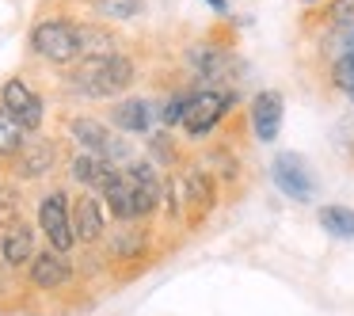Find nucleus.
<instances>
[{
  "instance_id": "f257e3e1",
  "label": "nucleus",
  "mask_w": 354,
  "mask_h": 316,
  "mask_svg": "<svg viewBox=\"0 0 354 316\" xmlns=\"http://www.w3.org/2000/svg\"><path fill=\"white\" fill-rule=\"evenodd\" d=\"M244 57L236 50V31H202L198 39L183 42L176 65V84L187 88H236L244 80Z\"/></svg>"
},
{
  "instance_id": "f03ea898",
  "label": "nucleus",
  "mask_w": 354,
  "mask_h": 316,
  "mask_svg": "<svg viewBox=\"0 0 354 316\" xmlns=\"http://www.w3.org/2000/svg\"><path fill=\"white\" fill-rule=\"evenodd\" d=\"M65 95L73 100H84V103H111L118 95L133 92V84L141 80V62L130 46L115 50V54H103V57H80L77 65L57 73Z\"/></svg>"
},
{
  "instance_id": "7ed1b4c3",
  "label": "nucleus",
  "mask_w": 354,
  "mask_h": 316,
  "mask_svg": "<svg viewBox=\"0 0 354 316\" xmlns=\"http://www.w3.org/2000/svg\"><path fill=\"white\" fill-rule=\"evenodd\" d=\"M164 248L168 244H164L156 221H122V225L115 221L95 252H100L103 267L115 278H133V275L153 267L164 255Z\"/></svg>"
},
{
  "instance_id": "20e7f679",
  "label": "nucleus",
  "mask_w": 354,
  "mask_h": 316,
  "mask_svg": "<svg viewBox=\"0 0 354 316\" xmlns=\"http://www.w3.org/2000/svg\"><path fill=\"white\" fill-rule=\"evenodd\" d=\"M27 54L35 62H42L46 69H69L80 62V31H77V16L69 12H50L39 16L27 31Z\"/></svg>"
},
{
  "instance_id": "39448f33",
  "label": "nucleus",
  "mask_w": 354,
  "mask_h": 316,
  "mask_svg": "<svg viewBox=\"0 0 354 316\" xmlns=\"http://www.w3.org/2000/svg\"><path fill=\"white\" fill-rule=\"evenodd\" d=\"M236 111H240L236 88H194L187 95L183 118H179V133L187 138V145H206Z\"/></svg>"
},
{
  "instance_id": "423d86ee",
  "label": "nucleus",
  "mask_w": 354,
  "mask_h": 316,
  "mask_svg": "<svg viewBox=\"0 0 354 316\" xmlns=\"http://www.w3.org/2000/svg\"><path fill=\"white\" fill-rule=\"evenodd\" d=\"M65 153H69V145L57 133H31L24 141V149L4 164V176L16 179V183H42L54 171H62Z\"/></svg>"
},
{
  "instance_id": "0eeeda50",
  "label": "nucleus",
  "mask_w": 354,
  "mask_h": 316,
  "mask_svg": "<svg viewBox=\"0 0 354 316\" xmlns=\"http://www.w3.org/2000/svg\"><path fill=\"white\" fill-rule=\"evenodd\" d=\"M69 202H73L69 187L54 183V187H46V191L39 194V206H35V229L42 232L46 248L65 252V255L77 252V240H73V221H69Z\"/></svg>"
},
{
  "instance_id": "6e6552de",
  "label": "nucleus",
  "mask_w": 354,
  "mask_h": 316,
  "mask_svg": "<svg viewBox=\"0 0 354 316\" xmlns=\"http://www.w3.org/2000/svg\"><path fill=\"white\" fill-rule=\"evenodd\" d=\"M111 130L126 133V138H141L145 141L153 130H160V118H156V95H141V92H126L118 100L107 103L103 111Z\"/></svg>"
},
{
  "instance_id": "1a4fd4ad",
  "label": "nucleus",
  "mask_w": 354,
  "mask_h": 316,
  "mask_svg": "<svg viewBox=\"0 0 354 316\" xmlns=\"http://www.w3.org/2000/svg\"><path fill=\"white\" fill-rule=\"evenodd\" d=\"M73 282H77V263H73V255L54 252L46 244L24 267V286L31 293H65Z\"/></svg>"
},
{
  "instance_id": "9d476101",
  "label": "nucleus",
  "mask_w": 354,
  "mask_h": 316,
  "mask_svg": "<svg viewBox=\"0 0 354 316\" xmlns=\"http://www.w3.org/2000/svg\"><path fill=\"white\" fill-rule=\"evenodd\" d=\"M0 107L24 126V133L46 130V95H42L27 77H19V73L0 84Z\"/></svg>"
},
{
  "instance_id": "9b49d317",
  "label": "nucleus",
  "mask_w": 354,
  "mask_h": 316,
  "mask_svg": "<svg viewBox=\"0 0 354 316\" xmlns=\"http://www.w3.org/2000/svg\"><path fill=\"white\" fill-rule=\"evenodd\" d=\"M69 221H73V240H77V248H84V252L100 248L103 236H107V229H111L107 210H103L100 194H92V191H77V194H73Z\"/></svg>"
},
{
  "instance_id": "f8f14e48",
  "label": "nucleus",
  "mask_w": 354,
  "mask_h": 316,
  "mask_svg": "<svg viewBox=\"0 0 354 316\" xmlns=\"http://www.w3.org/2000/svg\"><path fill=\"white\" fill-rule=\"evenodd\" d=\"M126 183L133 191V206H138V221H156L160 217V202H164V176L145 160V156H133L122 168Z\"/></svg>"
},
{
  "instance_id": "ddd939ff",
  "label": "nucleus",
  "mask_w": 354,
  "mask_h": 316,
  "mask_svg": "<svg viewBox=\"0 0 354 316\" xmlns=\"http://www.w3.org/2000/svg\"><path fill=\"white\" fill-rule=\"evenodd\" d=\"M270 183L290 202H313V194H316V176L301 153H278L270 160Z\"/></svg>"
},
{
  "instance_id": "4468645a",
  "label": "nucleus",
  "mask_w": 354,
  "mask_h": 316,
  "mask_svg": "<svg viewBox=\"0 0 354 316\" xmlns=\"http://www.w3.org/2000/svg\"><path fill=\"white\" fill-rule=\"evenodd\" d=\"M282 118H286V103H282V92H278V88L255 92L252 103H248V111H244V122H248V130H252V141H259V145L278 141Z\"/></svg>"
},
{
  "instance_id": "2eb2a0df",
  "label": "nucleus",
  "mask_w": 354,
  "mask_h": 316,
  "mask_svg": "<svg viewBox=\"0 0 354 316\" xmlns=\"http://www.w3.org/2000/svg\"><path fill=\"white\" fill-rule=\"evenodd\" d=\"M39 252V229H35L27 217H16V221L0 225V263L8 270H24L31 263V255Z\"/></svg>"
},
{
  "instance_id": "dca6fc26",
  "label": "nucleus",
  "mask_w": 354,
  "mask_h": 316,
  "mask_svg": "<svg viewBox=\"0 0 354 316\" xmlns=\"http://www.w3.org/2000/svg\"><path fill=\"white\" fill-rule=\"evenodd\" d=\"M62 171L69 176V183H73V187L100 194L103 187L111 183V176H115L118 168H111L107 160H100V156H92V153H80V149H69V153H65Z\"/></svg>"
},
{
  "instance_id": "f3484780",
  "label": "nucleus",
  "mask_w": 354,
  "mask_h": 316,
  "mask_svg": "<svg viewBox=\"0 0 354 316\" xmlns=\"http://www.w3.org/2000/svg\"><path fill=\"white\" fill-rule=\"evenodd\" d=\"M77 31H80V57H103V54H115V50H126V39L111 24L77 16Z\"/></svg>"
},
{
  "instance_id": "a211bd4d",
  "label": "nucleus",
  "mask_w": 354,
  "mask_h": 316,
  "mask_svg": "<svg viewBox=\"0 0 354 316\" xmlns=\"http://www.w3.org/2000/svg\"><path fill=\"white\" fill-rule=\"evenodd\" d=\"M145 160L164 176V171H176L179 164L187 160V149H183V141L176 138V130H153L145 138Z\"/></svg>"
},
{
  "instance_id": "6ab92c4d",
  "label": "nucleus",
  "mask_w": 354,
  "mask_h": 316,
  "mask_svg": "<svg viewBox=\"0 0 354 316\" xmlns=\"http://www.w3.org/2000/svg\"><path fill=\"white\" fill-rule=\"evenodd\" d=\"M77 8H84L88 19H100V24H126V19L145 16L149 0H80Z\"/></svg>"
},
{
  "instance_id": "aec40b11",
  "label": "nucleus",
  "mask_w": 354,
  "mask_h": 316,
  "mask_svg": "<svg viewBox=\"0 0 354 316\" xmlns=\"http://www.w3.org/2000/svg\"><path fill=\"white\" fill-rule=\"evenodd\" d=\"M100 202H103V210H107V217L111 221H138V206H133V191H130V183H126V176H122V168L111 176V183L100 191Z\"/></svg>"
},
{
  "instance_id": "412c9836",
  "label": "nucleus",
  "mask_w": 354,
  "mask_h": 316,
  "mask_svg": "<svg viewBox=\"0 0 354 316\" xmlns=\"http://www.w3.org/2000/svg\"><path fill=\"white\" fill-rule=\"evenodd\" d=\"M316 221L328 236L335 240H354V210L351 206H339V202H328V206L316 210Z\"/></svg>"
},
{
  "instance_id": "4be33fe9",
  "label": "nucleus",
  "mask_w": 354,
  "mask_h": 316,
  "mask_svg": "<svg viewBox=\"0 0 354 316\" xmlns=\"http://www.w3.org/2000/svg\"><path fill=\"white\" fill-rule=\"evenodd\" d=\"M324 92L335 95H354V57H331L324 62Z\"/></svg>"
},
{
  "instance_id": "5701e85b",
  "label": "nucleus",
  "mask_w": 354,
  "mask_h": 316,
  "mask_svg": "<svg viewBox=\"0 0 354 316\" xmlns=\"http://www.w3.org/2000/svg\"><path fill=\"white\" fill-rule=\"evenodd\" d=\"M316 54H320V65L331 62V57H354V24L328 35H316Z\"/></svg>"
},
{
  "instance_id": "b1692460",
  "label": "nucleus",
  "mask_w": 354,
  "mask_h": 316,
  "mask_svg": "<svg viewBox=\"0 0 354 316\" xmlns=\"http://www.w3.org/2000/svg\"><path fill=\"white\" fill-rule=\"evenodd\" d=\"M27 138H31V133H24V126H19L16 118L8 115V111L0 107V164H8L12 156L24 149Z\"/></svg>"
},
{
  "instance_id": "393cba45",
  "label": "nucleus",
  "mask_w": 354,
  "mask_h": 316,
  "mask_svg": "<svg viewBox=\"0 0 354 316\" xmlns=\"http://www.w3.org/2000/svg\"><path fill=\"white\" fill-rule=\"evenodd\" d=\"M24 206H27L24 183H16V179H8V176H0V225H8V221H16V217H24Z\"/></svg>"
},
{
  "instance_id": "a878e982",
  "label": "nucleus",
  "mask_w": 354,
  "mask_h": 316,
  "mask_svg": "<svg viewBox=\"0 0 354 316\" xmlns=\"http://www.w3.org/2000/svg\"><path fill=\"white\" fill-rule=\"evenodd\" d=\"M209 4V12H217V16L225 19V12H229V0H206Z\"/></svg>"
},
{
  "instance_id": "bb28decb",
  "label": "nucleus",
  "mask_w": 354,
  "mask_h": 316,
  "mask_svg": "<svg viewBox=\"0 0 354 316\" xmlns=\"http://www.w3.org/2000/svg\"><path fill=\"white\" fill-rule=\"evenodd\" d=\"M297 4L308 12V8H320V4H328V0H297Z\"/></svg>"
},
{
  "instance_id": "cd10ccee",
  "label": "nucleus",
  "mask_w": 354,
  "mask_h": 316,
  "mask_svg": "<svg viewBox=\"0 0 354 316\" xmlns=\"http://www.w3.org/2000/svg\"><path fill=\"white\" fill-rule=\"evenodd\" d=\"M0 176H4V164H0Z\"/></svg>"
},
{
  "instance_id": "c85d7f7f",
  "label": "nucleus",
  "mask_w": 354,
  "mask_h": 316,
  "mask_svg": "<svg viewBox=\"0 0 354 316\" xmlns=\"http://www.w3.org/2000/svg\"><path fill=\"white\" fill-rule=\"evenodd\" d=\"M69 4H80V0H69Z\"/></svg>"
},
{
  "instance_id": "c756f323",
  "label": "nucleus",
  "mask_w": 354,
  "mask_h": 316,
  "mask_svg": "<svg viewBox=\"0 0 354 316\" xmlns=\"http://www.w3.org/2000/svg\"><path fill=\"white\" fill-rule=\"evenodd\" d=\"M35 316H39V313H35Z\"/></svg>"
}]
</instances>
